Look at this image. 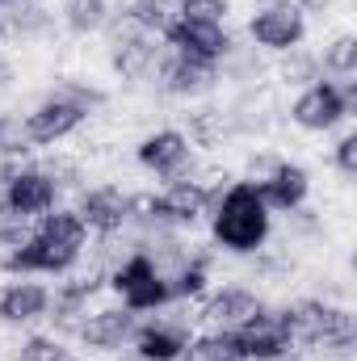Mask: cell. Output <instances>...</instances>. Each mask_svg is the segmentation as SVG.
Segmentation results:
<instances>
[{
    "label": "cell",
    "mask_w": 357,
    "mask_h": 361,
    "mask_svg": "<svg viewBox=\"0 0 357 361\" xmlns=\"http://www.w3.org/2000/svg\"><path fill=\"white\" fill-rule=\"evenodd\" d=\"M315 59H320V76L324 80H357V34L341 21L328 25L315 42Z\"/></svg>",
    "instance_id": "obj_23"
},
{
    "label": "cell",
    "mask_w": 357,
    "mask_h": 361,
    "mask_svg": "<svg viewBox=\"0 0 357 361\" xmlns=\"http://www.w3.org/2000/svg\"><path fill=\"white\" fill-rule=\"evenodd\" d=\"M4 30H8V42H17V47L51 42L59 34L55 0H17V4H8L4 8Z\"/></svg>",
    "instance_id": "obj_21"
},
{
    "label": "cell",
    "mask_w": 357,
    "mask_h": 361,
    "mask_svg": "<svg viewBox=\"0 0 357 361\" xmlns=\"http://www.w3.org/2000/svg\"><path fill=\"white\" fill-rule=\"evenodd\" d=\"M68 353H72V341L55 336L51 328H30L8 341L4 361H63Z\"/></svg>",
    "instance_id": "obj_27"
},
{
    "label": "cell",
    "mask_w": 357,
    "mask_h": 361,
    "mask_svg": "<svg viewBox=\"0 0 357 361\" xmlns=\"http://www.w3.org/2000/svg\"><path fill=\"white\" fill-rule=\"evenodd\" d=\"M236 42V25H219V21H189V17H173L164 47H173L189 59L202 63H219L227 55V47Z\"/></svg>",
    "instance_id": "obj_18"
},
{
    "label": "cell",
    "mask_w": 357,
    "mask_h": 361,
    "mask_svg": "<svg viewBox=\"0 0 357 361\" xmlns=\"http://www.w3.org/2000/svg\"><path fill=\"white\" fill-rule=\"evenodd\" d=\"M357 114V80H315L282 101V126L303 139H332Z\"/></svg>",
    "instance_id": "obj_3"
},
{
    "label": "cell",
    "mask_w": 357,
    "mask_h": 361,
    "mask_svg": "<svg viewBox=\"0 0 357 361\" xmlns=\"http://www.w3.org/2000/svg\"><path fill=\"white\" fill-rule=\"evenodd\" d=\"M38 164L47 169V177L55 180V189L63 193V202H72L85 185L92 180V164L80 152H68V147H55V152H38Z\"/></svg>",
    "instance_id": "obj_26"
},
{
    "label": "cell",
    "mask_w": 357,
    "mask_h": 361,
    "mask_svg": "<svg viewBox=\"0 0 357 361\" xmlns=\"http://www.w3.org/2000/svg\"><path fill=\"white\" fill-rule=\"evenodd\" d=\"M101 55H105L109 80H118L126 92H139V89L152 92L160 55H164V38H152V34L135 30L126 17L114 13V21L101 34Z\"/></svg>",
    "instance_id": "obj_4"
},
{
    "label": "cell",
    "mask_w": 357,
    "mask_h": 361,
    "mask_svg": "<svg viewBox=\"0 0 357 361\" xmlns=\"http://www.w3.org/2000/svg\"><path fill=\"white\" fill-rule=\"evenodd\" d=\"M181 130L189 135V143L202 152V156H227V147H240L231 139V126H227V109L219 97H206V101H189V105H177L173 114Z\"/></svg>",
    "instance_id": "obj_17"
},
{
    "label": "cell",
    "mask_w": 357,
    "mask_h": 361,
    "mask_svg": "<svg viewBox=\"0 0 357 361\" xmlns=\"http://www.w3.org/2000/svg\"><path fill=\"white\" fill-rule=\"evenodd\" d=\"M105 298L122 302L135 315H152L160 307H169V277L156 269V261L147 252H126L114 269L105 273Z\"/></svg>",
    "instance_id": "obj_9"
},
{
    "label": "cell",
    "mask_w": 357,
    "mask_h": 361,
    "mask_svg": "<svg viewBox=\"0 0 357 361\" xmlns=\"http://www.w3.org/2000/svg\"><path fill=\"white\" fill-rule=\"evenodd\" d=\"M298 4V13L311 21V30L320 25V30H328V25H341L345 21V8H349V0H294Z\"/></svg>",
    "instance_id": "obj_32"
},
{
    "label": "cell",
    "mask_w": 357,
    "mask_h": 361,
    "mask_svg": "<svg viewBox=\"0 0 357 361\" xmlns=\"http://www.w3.org/2000/svg\"><path fill=\"white\" fill-rule=\"evenodd\" d=\"M156 206H160V219L173 231H198L210 214V193L193 177L164 180V185H156Z\"/></svg>",
    "instance_id": "obj_19"
},
{
    "label": "cell",
    "mask_w": 357,
    "mask_h": 361,
    "mask_svg": "<svg viewBox=\"0 0 357 361\" xmlns=\"http://www.w3.org/2000/svg\"><path fill=\"white\" fill-rule=\"evenodd\" d=\"M8 122H13V109H8V105H0V143H4V130H8Z\"/></svg>",
    "instance_id": "obj_34"
},
{
    "label": "cell",
    "mask_w": 357,
    "mask_h": 361,
    "mask_svg": "<svg viewBox=\"0 0 357 361\" xmlns=\"http://www.w3.org/2000/svg\"><path fill=\"white\" fill-rule=\"evenodd\" d=\"M219 68V89H257V85H265L269 80V55H261L253 42H244L240 34H236V42L227 47V55L214 63Z\"/></svg>",
    "instance_id": "obj_22"
},
{
    "label": "cell",
    "mask_w": 357,
    "mask_h": 361,
    "mask_svg": "<svg viewBox=\"0 0 357 361\" xmlns=\"http://www.w3.org/2000/svg\"><path fill=\"white\" fill-rule=\"evenodd\" d=\"M17 85H21V68H17L13 51L0 47V105H8V97L17 92Z\"/></svg>",
    "instance_id": "obj_33"
},
{
    "label": "cell",
    "mask_w": 357,
    "mask_h": 361,
    "mask_svg": "<svg viewBox=\"0 0 357 361\" xmlns=\"http://www.w3.org/2000/svg\"><path fill=\"white\" fill-rule=\"evenodd\" d=\"M114 13L126 17L135 30H143L152 38H164L169 25H173V17H177L173 0H114Z\"/></svg>",
    "instance_id": "obj_28"
},
{
    "label": "cell",
    "mask_w": 357,
    "mask_h": 361,
    "mask_svg": "<svg viewBox=\"0 0 357 361\" xmlns=\"http://www.w3.org/2000/svg\"><path fill=\"white\" fill-rule=\"evenodd\" d=\"M261 197H265V206L273 214H290V210L307 206L315 197V173H311V164H303L298 156L286 152V160L277 164V173L261 185Z\"/></svg>",
    "instance_id": "obj_20"
},
{
    "label": "cell",
    "mask_w": 357,
    "mask_h": 361,
    "mask_svg": "<svg viewBox=\"0 0 357 361\" xmlns=\"http://www.w3.org/2000/svg\"><path fill=\"white\" fill-rule=\"evenodd\" d=\"M223 109H227V126L236 143H265L282 126V89L269 80L257 89H240L223 101Z\"/></svg>",
    "instance_id": "obj_12"
},
{
    "label": "cell",
    "mask_w": 357,
    "mask_h": 361,
    "mask_svg": "<svg viewBox=\"0 0 357 361\" xmlns=\"http://www.w3.org/2000/svg\"><path fill=\"white\" fill-rule=\"evenodd\" d=\"M8 42V30H4V8H0V47Z\"/></svg>",
    "instance_id": "obj_36"
},
{
    "label": "cell",
    "mask_w": 357,
    "mask_h": 361,
    "mask_svg": "<svg viewBox=\"0 0 357 361\" xmlns=\"http://www.w3.org/2000/svg\"><path fill=\"white\" fill-rule=\"evenodd\" d=\"M202 227H206V244L223 261H248L273 240L277 214L265 206L257 185L236 177L227 189H219L210 197V214Z\"/></svg>",
    "instance_id": "obj_1"
},
{
    "label": "cell",
    "mask_w": 357,
    "mask_h": 361,
    "mask_svg": "<svg viewBox=\"0 0 357 361\" xmlns=\"http://www.w3.org/2000/svg\"><path fill=\"white\" fill-rule=\"evenodd\" d=\"M198 332V311L193 302H169L152 315H139L135 341L126 349L131 361H181L189 341Z\"/></svg>",
    "instance_id": "obj_7"
},
{
    "label": "cell",
    "mask_w": 357,
    "mask_h": 361,
    "mask_svg": "<svg viewBox=\"0 0 357 361\" xmlns=\"http://www.w3.org/2000/svg\"><path fill=\"white\" fill-rule=\"evenodd\" d=\"M261 302H265V294H261L257 286H248L244 277H223V281H214V286L193 302V311H198V328H210V332H236L248 315L261 311Z\"/></svg>",
    "instance_id": "obj_13"
},
{
    "label": "cell",
    "mask_w": 357,
    "mask_h": 361,
    "mask_svg": "<svg viewBox=\"0 0 357 361\" xmlns=\"http://www.w3.org/2000/svg\"><path fill=\"white\" fill-rule=\"evenodd\" d=\"M135 328H139V315H135V311H126V307L114 302V298H97L72 345L85 349V353H92V357H101V361H114L131 349Z\"/></svg>",
    "instance_id": "obj_10"
},
{
    "label": "cell",
    "mask_w": 357,
    "mask_h": 361,
    "mask_svg": "<svg viewBox=\"0 0 357 361\" xmlns=\"http://www.w3.org/2000/svg\"><path fill=\"white\" fill-rule=\"evenodd\" d=\"M324 80L320 76V59H315V47H294V51H282L269 59V85H277L282 92H298L307 85Z\"/></svg>",
    "instance_id": "obj_25"
},
{
    "label": "cell",
    "mask_w": 357,
    "mask_h": 361,
    "mask_svg": "<svg viewBox=\"0 0 357 361\" xmlns=\"http://www.w3.org/2000/svg\"><path fill=\"white\" fill-rule=\"evenodd\" d=\"M131 160H135V169H139L147 180L164 185V180L193 177L202 152L189 143V135L181 130L177 122H156V126H147V130L135 139Z\"/></svg>",
    "instance_id": "obj_6"
},
{
    "label": "cell",
    "mask_w": 357,
    "mask_h": 361,
    "mask_svg": "<svg viewBox=\"0 0 357 361\" xmlns=\"http://www.w3.org/2000/svg\"><path fill=\"white\" fill-rule=\"evenodd\" d=\"M328 169L345 180V185H353V180H357V130H353V126H345V130H337V135H332Z\"/></svg>",
    "instance_id": "obj_30"
},
{
    "label": "cell",
    "mask_w": 357,
    "mask_h": 361,
    "mask_svg": "<svg viewBox=\"0 0 357 361\" xmlns=\"http://www.w3.org/2000/svg\"><path fill=\"white\" fill-rule=\"evenodd\" d=\"M152 97H160L169 105H189V101L219 97V68L214 63H202V59H189V55H181L173 47H164L160 68H156V80H152Z\"/></svg>",
    "instance_id": "obj_11"
},
{
    "label": "cell",
    "mask_w": 357,
    "mask_h": 361,
    "mask_svg": "<svg viewBox=\"0 0 357 361\" xmlns=\"http://www.w3.org/2000/svg\"><path fill=\"white\" fill-rule=\"evenodd\" d=\"M55 17H59V34L92 42L114 21V0H55Z\"/></svg>",
    "instance_id": "obj_24"
},
{
    "label": "cell",
    "mask_w": 357,
    "mask_h": 361,
    "mask_svg": "<svg viewBox=\"0 0 357 361\" xmlns=\"http://www.w3.org/2000/svg\"><path fill=\"white\" fill-rule=\"evenodd\" d=\"M0 202L13 210V214H21L25 223H38L42 214H51L59 202H63V193L55 189V180L47 177V169L38 164V156L34 160H21L8 180H4V189H0Z\"/></svg>",
    "instance_id": "obj_14"
},
{
    "label": "cell",
    "mask_w": 357,
    "mask_h": 361,
    "mask_svg": "<svg viewBox=\"0 0 357 361\" xmlns=\"http://www.w3.org/2000/svg\"><path fill=\"white\" fill-rule=\"evenodd\" d=\"M8 4H17V0H0V8H8Z\"/></svg>",
    "instance_id": "obj_38"
},
{
    "label": "cell",
    "mask_w": 357,
    "mask_h": 361,
    "mask_svg": "<svg viewBox=\"0 0 357 361\" xmlns=\"http://www.w3.org/2000/svg\"><path fill=\"white\" fill-rule=\"evenodd\" d=\"M72 206H76V214L85 219V227L92 235H114L131 219V185H122V180H89L72 197Z\"/></svg>",
    "instance_id": "obj_16"
},
{
    "label": "cell",
    "mask_w": 357,
    "mask_h": 361,
    "mask_svg": "<svg viewBox=\"0 0 357 361\" xmlns=\"http://www.w3.org/2000/svg\"><path fill=\"white\" fill-rule=\"evenodd\" d=\"M63 361H101V357H92V353H68Z\"/></svg>",
    "instance_id": "obj_35"
},
{
    "label": "cell",
    "mask_w": 357,
    "mask_h": 361,
    "mask_svg": "<svg viewBox=\"0 0 357 361\" xmlns=\"http://www.w3.org/2000/svg\"><path fill=\"white\" fill-rule=\"evenodd\" d=\"M244 42H253L261 55H282V51H294V47H307L315 38L311 21L298 13L294 0H253L248 13H244V25L236 30Z\"/></svg>",
    "instance_id": "obj_5"
},
{
    "label": "cell",
    "mask_w": 357,
    "mask_h": 361,
    "mask_svg": "<svg viewBox=\"0 0 357 361\" xmlns=\"http://www.w3.org/2000/svg\"><path fill=\"white\" fill-rule=\"evenodd\" d=\"M89 244H92V231L76 214V206L59 202L30 231V273L47 277V281H59L63 273H72L89 257Z\"/></svg>",
    "instance_id": "obj_2"
},
{
    "label": "cell",
    "mask_w": 357,
    "mask_h": 361,
    "mask_svg": "<svg viewBox=\"0 0 357 361\" xmlns=\"http://www.w3.org/2000/svg\"><path fill=\"white\" fill-rule=\"evenodd\" d=\"M177 17L189 21H219V25H231V13H236V0H173Z\"/></svg>",
    "instance_id": "obj_31"
},
{
    "label": "cell",
    "mask_w": 357,
    "mask_h": 361,
    "mask_svg": "<svg viewBox=\"0 0 357 361\" xmlns=\"http://www.w3.org/2000/svg\"><path fill=\"white\" fill-rule=\"evenodd\" d=\"M17 118H21V135H25V143L34 147V156L72 143V139L89 126V118H85L68 97H59L51 85L38 92V97H30V101L17 109Z\"/></svg>",
    "instance_id": "obj_8"
},
{
    "label": "cell",
    "mask_w": 357,
    "mask_h": 361,
    "mask_svg": "<svg viewBox=\"0 0 357 361\" xmlns=\"http://www.w3.org/2000/svg\"><path fill=\"white\" fill-rule=\"evenodd\" d=\"M4 349H8V332L0 328V357H4Z\"/></svg>",
    "instance_id": "obj_37"
},
{
    "label": "cell",
    "mask_w": 357,
    "mask_h": 361,
    "mask_svg": "<svg viewBox=\"0 0 357 361\" xmlns=\"http://www.w3.org/2000/svg\"><path fill=\"white\" fill-rule=\"evenodd\" d=\"M231 341H236V353H240L244 361H273V357L294 353L290 332H286V324H282V307H277V298H265L261 311L248 315V319L231 332Z\"/></svg>",
    "instance_id": "obj_15"
},
{
    "label": "cell",
    "mask_w": 357,
    "mask_h": 361,
    "mask_svg": "<svg viewBox=\"0 0 357 361\" xmlns=\"http://www.w3.org/2000/svg\"><path fill=\"white\" fill-rule=\"evenodd\" d=\"M55 286V281H51ZM89 298H80V294H68V290H59L55 286V298H51V315H47V328L55 332V336H63V341H76V332H80V324H85V315H89Z\"/></svg>",
    "instance_id": "obj_29"
}]
</instances>
